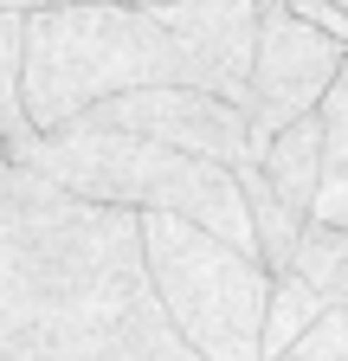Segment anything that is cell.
Returning a JSON list of instances; mask_svg holds the SVG:
<instances>
[{
    "instance_id": "obj_18",
    "label": "cell",
    "mask_w": 348,
    "mask_h": 361,
    "mask_svg": "<svg viewBox=\"0 0 348 361\" xmlns=\"http://www.w3.org/2000/svg\"><path fill=\"white\" fill-rule=\"evenodd\" d=\"M0 7H7V13H26V0H0Z\"/></svg>"
},
{
    "instance_id": "obj_1",
    "label": "cell",
    "mask_w": 348,
    "mask_h": 361,
    "mask_svg": "<svg viewBox=\"0 0 348 361\" xmlns=\"http://www.w3.org/2000/svg\"><path fill=\"white\" fill-rule=\"evenodd\" d=\"M0 361H200L149 284L142 219L0 155Z\"/></svg>"
},
{
    "instance_id": "obj_16",
    "label": "cell",
    "mask_w": 348,
    "mask_h": 361,
    "mask_svg": "<svg viewBox=\"0 0 348 361\" xmlns=\"http://www.w3.org/2000/svg\"><path fill=\"white\" fill-rule=\"evenodd\" d=\"M52 7H97V0H26V13H52Z\"/></svg>"
},
{
    "instance_id": "obj_5",
    "label": "cell",
    "mask_w": 348,
    "mask_h": 361,
    "mask_svg": "<svg viewBox=\"0 0 348 361\" xmlns=\"http://www.w3.org/2000/svg\"><path fill=\"white\" fill-rule=\"evenodd\" d=\"M348 65V45L329 39L323 26L297 20L284 0H265V26H258V59H251V97H245V123H251V155H265V142L278 129L316 116L329 84Z\"/></svg>"
},
{
    "instance_id": "obj_11",
    "label": "cell",
    "mask_w": 348,
    "mask_h": 361,
    "mask_svg": "<svg viewBox=\"0 0 348 361\" xmlns=\"http://www.w3.org/2000/svg\"><path fill=\"white\" fill-rule=\"evenodd\" d=\"M290 278H303L310 290H323L329 310H348V233H342V226L310 219V226H303V239H297Z\"/></svg>"
},
{
    "instance_id": "obj_15",
    "label": "cell",
    "mask_w": 348,
    "mask_h": 361,
    "mask_svg": "<svg viewBox=\"0 0 348 361\" xmlns=\"http://www.w3.org/2000/svg\"><path fill=\"white\" fill-rule=\"evenodd\" d=\"M284 7H290L297 20H310V26H323L329 39L348 45V13H342V7H329V0H284Z\"/></svg>"
},
{
    "instance_id": "obj_17",
    "label": "cell",
    "mask_w": 348,
    "mask_h": 361,
    "mask_svg": "<svg viewBox=\"0 0 348 361\" xmlns=\"http://www.w3.org/2000/svg\"><path fill=\"white\" fill-rule=\"evenodd\" d=\"M123 7H168V0H123Z\"/></svg>"
},
{
    "instance_id": "obj_10",
    "label": "cell",
    "mask_w": 348,
    "mask_h": 361,
    "mask_svg": "<svg viewBox=\"0 0 348 361\" xmlns=\"http://www.w3.org/2000/svg\"><path fill=\"white\" fill-rule=\"evenodd\" d=\"M329 316L323 290H310L303 278H271V297H265V336H258V348H265V361H284L303 336H310L316 323Z\"/></svg>"
},
{
    "instance_id": "obj_9",
    "label": "cell",
    "mask_w": 348,
    "mask_h": 361,
    "mask_svg": "<svg viewBox=\"0 0 348 361\" xmlns=\"http://www.w3.org/2000/svg\"><path fill=\"white\" fill-rule=\"evenodd\" d=\"M239 188H245V213H251V239H258V264L271 271V278H284L290 258H297V239H303V213H290L278 194H271V180L258 174V161L239 168Z\"/></svg>"
},
{
    "instance_id": "obj_7",
    "label": "cell",
    "mask_w": 348,
    "mask_h": 361,
    "mask_svg": "<svg viewBox=\"0 0 348 361\" xmlns=\"http://www.w3.org/2000/svg\"><path fill=\"white\" fill-rule=\"evenodd\" d=\"M168 26L174 52L187 65L194 90H213L245 110L251 97V59H258V26H265V0H168L155 7Z\"/></svg>"
},
{
    "instance_id": "obj_14",
    "label": "cell",
    "mask_w": 348,
    "mask_h": 361,
    "mask_svg": "<svg viewBox=\"0 0 348 361\" xmlns=\"http://www.w3.org/2000/svg\"><path fill=\"white\" fill-rule=\"evenodd\" d=\"M284 361H348V310H329Z\"/></svg>"
},
{
    "instance_id": "obj_6",
    "label": "cell",
    "mask_w": 348,
    "mask_h": 361,
    "mask_svg": "<svg viewBox=\"0 0 348 361\" xmlns=\"http://www.w3.org/2000/svg\"><path fill=\"white\" fill-rule=\"evenodd\" d=\"M77 123L91 129H123V135H142V142L161 149H181L200 161H220V168H245L251 155V123L239 104L213 97V90L194 84H149V90H129V97H110L97 110H84Z\"/></svg>"
},
{
    "instance_id": "obj_13",
    "label": "cell",
    "mask_w": 348,
    "mask_h": 361,
    "mask_svg": "<svg viewBox=\"0 0 348 361\" xmlns=\"http://www.w3.org/2000/svg\"><path fill=\"white\" fill-rule=\"evenodd\" d=\"M323 180H348V65L323 97Z\"/></svg>"
},
{
    "instance_id": "obj_4",
    "label": "cell",
    "mask_w": 348,
    "mask_h": 361,
    "mask_svg": "<svg viewBox=\"0 0 348 361\" xmlns=\"http://www.w3.org/2000/svg\"><path fill=\"white\" fill-rule=\"evenodd\" d=\"M136 219H142L149 284L174 336L200 361H265L258 336H265L271 271L194 219H174V213H136Z\"/></svg>"
},
{
    "instance_id": "obj_12",
    "label": "cell",
    "mask_w": 348,
    "mask_h": 361,
    "mask_svg": "<svg viewBox=\"0 0 348 361\" xmlns=\"http://www.w3.org/2000/svg\"><path fill=\"white\" fill-rule=\"evenodd\" d=\"M26 129H32V116H26V13L0 7V149Z\"/></svg>"
},
{
    "instance_id": "obj_8",
    "label": "cell",
    "mask_w": 348,
    "mask_h": 361,
    "mask_svg": "<svg viewBox=\"0 0 348 361\" xmlns=\"http://www.w3.org/2000/svg\"><path fill=\"white\" fill-rule=\"evenodd\" d=\"M258 174L271 180V194L290 213L310 219V207L323 194V116H303V123L278 129L271 142H265V155H258Z\"/></svg>"
},
{
    "instance_id": "obj_3",
    "label": "cell",
    "mask_w": 348,
    "mask_h": 361,
    "mask_svg": "<svg viewBox=\"0 0 348 361\" xmlns=\"http://www.w3.org/2000/svg\"><path fill=\"white\" fill-rule=\"evenodd\" d=\"M149 84H187V65L174 52L155 7H52L26 13V116L32 129H65L84 110Z\"/></svg>"
},
{
    "instance_id": "obj_19",
    "label": "cell",
    "mask_w": 348,
    "mask_h": 361,
    "mask_svg": "<svg viewBox=\"0 0 348 361\" xmlns=\"http://www.w3.org/2000/svg\"><path fill=\"white\" fill-rule=\"evenodd\" d=\"M329 7H342V13H348V0H329Z\"/></svg>"
},
{
    "instance_id": "obj_2",
    "label": "cell",
    "mask_w": 348,
    "mask_h": 361,
    "mask_svg": "<svg viewBox=\"0 0 348 361\" xmlns=\"http://www.w3.org/2000/svg\"><path fill=\"white\" fill-rule=\"evenodd\" d=\"M0 155L46 174L52 188H65L77 200H97L116 213H174V219H194L206 233H220L226 245L258 258L239 168L161 149V142H142V135H123V129H91V123L26 129Z\"/></svg>"
}]
</instances>
